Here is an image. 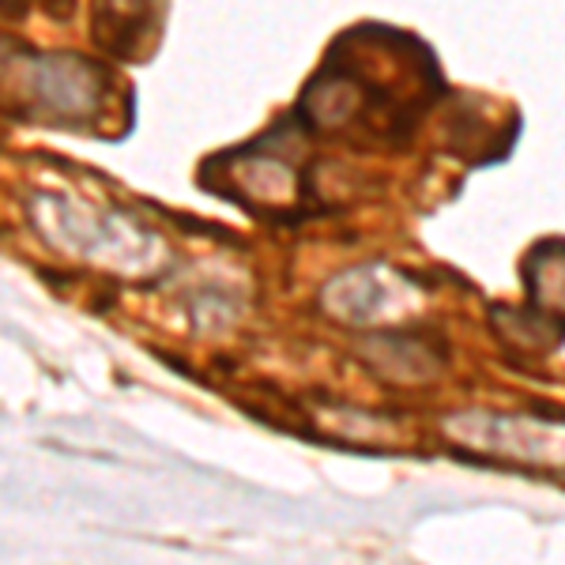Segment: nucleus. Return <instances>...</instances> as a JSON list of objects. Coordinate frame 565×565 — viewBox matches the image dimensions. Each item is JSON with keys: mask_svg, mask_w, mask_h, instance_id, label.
Returning a JSON list of instances; mask_svg holds the SVG:
<instances>
[{"mask_svg": "<svg viewBox=\"0 0 565 565\" xmlns=\"http://www.w3.org/2000/svg\"><path fill=\"white\" fill-rule=\"evenodd\" d=\"M154 0H103V23L106 34H98L103 42L117 45V53L136 57V45L143 42V26L154 23Z\"/></svg>", "mask_w": 565, "mask_h": 565, "instance_id": "f257e3e1", "label": "nucleus"}]
</instances>
